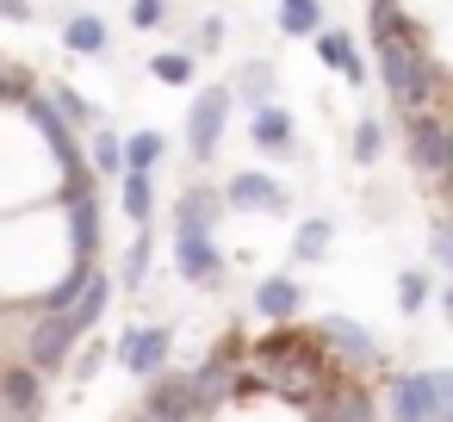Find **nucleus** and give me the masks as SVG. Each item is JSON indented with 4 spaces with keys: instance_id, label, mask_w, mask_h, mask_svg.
I'll return each instance as SVG.
<instances>
[{
    "instance_id": "423d86ee",
    "label": "nucleus",
    "mask_w": 453,
    "mask_h": 422,
    "mask_svg": "<svg viewBox=\"0 0 453 422\" xmlns=\"http://www.w3.org/2000/svg\"><path fill=\"white\" fill-rule=\"evenodd\" d=\"M174 267L187 286H218L224 280V255L211 242V230H174Z\"/></svg>"
},
{
    "instance_id": "c9c22d12",
    "label": "nucleus",
    "mask_w": 453,
    "mask_h": 422,
    "mask_svg": "<svg viewBox=\"0 0 453 422\" xmlns=\"http://www.w3.org/2000/svg\"><path fill=\"white\" fill-rule=\"evenodd\" d=\"M94 372H100V348H94V354H81V360H75V379H94Z\"/></svg>"
},
{
    "instance_id": "dca6fc26",
    "label": "nucleus",
    "mask_w": 453,
    "mask_h": 422,
    "mask_svg": "<svg viewBox=\"0 0 453 422\" xmlns=\"http://www.w3.org/2000/svg\"><path fill=\"white\" fill-rule=\"evenodd\" d=\"M0 397H7L13 416H32V422H38V410H44V372H32V366H0Z\"/></svg>"
},
{
    "instance_id": "7c9ffc66",
    "label": "nucleus",
    "mask_w": 453,
    "mask_h": 422,
    "mask_svg": "<svg viewBox=\"0 0 453 422\" xmlns=\"http://www.w3.org/2000/svg\"><path fill=\"white\" fill-rule=\"evenodd\" d=\"M317 422H372V403H366V397H360V391H354V397H342V403H335V410H323V416H317Z\"/></svg>"
},
{
    "instance_id": "9b49d317",
    "label": "nucleus",
    "mask_w": 453,
    "mask_h": 422,
    "mask_svg": "<svg viewBox=\"0 0 453 422\" xmlns=\"http://www.w3.org/2000/svg\"><path fill=\"white\" fill-rule=\"evenodd\" d=\"M187 385H193V397H199V410H211V403H224L230 391H236V341H224L199 372H187Z\"/></svg>"
},
{
    "instance_id": "9d476101",
    "label": "nucleus",
    "mask_w": 453,
    "mask_h": 422,
    "mask_svg": "<svg viewBox=\"0 0 453 422\" xmlns=\"http://www.w3.org/2000/svg\"><path fill=\"white\" fill-rule=\"evenodd\" d=\"M249 143L261 150V156H292L298 150V131H292V112L273 100V106H255L249 112Z\"/></svg>"
},
{
    "instance_id": "f03ea898",
    "label": "nucleus",
    "mask_w": 453,
    "mask_h": 422,
    "mask_svg": "<svg viewBox=\"0 0 453 422\" xmlns=\"http://www.w3.org/2000/svg\"><path fill=\"white\" fill-rule=\"evenodd\" d=\"M391 422H453V372L422 366L391 379Z\"/></svg>"
},
{
    "instance_id": "bb28decb",
    "label": "nucleus",
    "mask_w": 453,
    "mask_h": 422,
    "mask_svg": "<svg viewBox=\"0 0 453 422\" xmlns=\"http://www.w3.org/2000/svg\"><path fill=\"white\" fill-rule=\"evenodd\" d=\"M348 150H354V162H360V168H366V162H379V156H385V125H379L372 112H360V119H354Z\"/></svg>"
},
{
    "instance_id": "39448f33",
    "label": "nucleus",
    "mask_w": 453,
    "mask_h": 422,
    "mask_svg": "<svg viewBox=\"0 0 453 422\" xmlns=\"http://www.w3.org/2000/svg\"><path fill=\"white\" fill-rule=\"evenodd\" d=\"M218 199H224V211H267V218H280V211L292 205V193H286L273 174H261V168H242V174H230Z\"/></svg>"
},
{
    "instance_id": "473e14b6",
    "label": "nucleus",
    "mask_w": 453,
    "mask_h": 422,
    "mask_svg": "<svg viewBox=\"0 0 453 422\" xmlns=\"http://www.w3.org/2000/svg\"><path fill=\"white\" fill-rule=\"evenodd\" d=\"M218 44H224V19H199V26H193V44H187V50H193V57H199V50L211 57Z\"/></svg>"
},
{
    "instance_id": "b1692460",
    "label": "nucleus",
    "mask_w": 453,
    "mask_h": 422,
    "mask_svg": "<svg viewBox=\"0 0 453 422\" xmlns=\"http://www.w3.org/2000/svg\"><path fill=\"white\" fill-rule=\"evenodd\" d=\"M329 19H323V0H280V32L286 38H317Z\"/></svg>"
},
{
    "instance_id": "1a4fd4ad",
    "label": "nucleus",
    "mask_w": 453,
    "mask_h": 422,
    "mask_svg": "<svg viewBox=\"0 0 453 422\" xmlns=\"http://www.w3.org/2000/svg\"><path fill=\"white\" fill-rule=\"evenodd\" d=\"M143 416H156V422H187V416H199V397H193V385H187L180 372H150Z\"/></svg>"
},
{
    "instance_id": "393cba45",
    "label": "nucleus",
    "mask_w": 453,
    "mask_h": 422,
    "mask_svg": "<svg viewBox=\"0 0 453 422\" xmlns=\"http://www.w3.org/2000/svg\"><path fill=\"white\" fill-rule=\"evenodd\" d=\"M81 156H88V168H94V174H106V180H119V174H125V156H119V131H106V125H94V143H88Z\"/></svg>"
},
{
    "instance_id": "5701e85b",
    "label": "nucleus",
    "mask_w": 453,
    "mask_h": 422,
    "mask_svg": "<svg viewBox=\"0 0 453 422\" xmlns=\"http://www.w3.org/2000/svg\"><path fill=\"white\" fill-rule=\"evenodd\" d=\"M150 75H156L162 88H193V81H199V57H193V50H156V57H150Z\"/></svg>"
},
{
    "instance_id": "f704fd0d",
    "label": "nucleus",
    "mask_w": 453,
    "mask_h": 422,
    "mask_svg": "<svg viewBox=\"0 0 453 422\" xmlns=\"http://www.w3.org/2000/svg\"><path fill=\"white\" fill-rule=\"evenodd\" d=\"M0 19H13V26H32V19H38V7H32V0H0Z\"/></svg>"
},
{
    "instance_id": "4468645a",
    "label": "nucleus",
    "mask_w": 453,
    "mask_h": 422,
    "mask_svg": "<svg viewBox=\"0 0 453 422\" xmlns=\"http://www.w3.org/2000/svg\"><path fill=\"white\" fill-rule=\"evenodd\" d=\"M63 50H75V57H88V63H106V57H112L106 19H100V13H69V19H63Z\"/></svg>"
},
{
    "instance_id": "c85d7f7f",
    "label": "nucleus",
    "mask_w": 453,
    "mask_h": 422,
    "mask_svg": "<svg viewBox=\"0 0 453 422\" xmlns=\"http://www.w3.org/2000/svg\"><path fill=\"white\" fill-rule=\"evenodd\" d=\"M150 255H156V249H150V230H137V242L125 249V267H119V286H131V292H137V286L150 280Z\"/></svg>"
},
{
    "instance_id": "a211bd4d",
    "label": "nucleus",
    "mask_w": 453,
    "mask_h": 422,
    "mask_svg": "<svg viewBox=\"0 0 453 422\" xmlns=\"http://www.w3.org/2000/svg\"><path fill=\"white\" fill-rule=\"evenodd\" d=\"M323 341H335L348 360H360V366H372L379 360V335L372 329H360V323H348V317H323V329H317Z\"/></svg>"
},
{
    "instance_id": "412c9836",
    "label": "nucleus",
    "mask_w": 453,
    "mask_h": 422,
    "mask_svg": "<svg viewBox=\"0 0 453 422\" xmlns=\"http://www.w3.org/2000/svg\"><path fill=\"white\" fill-rule=\"evenodd\" d=\"M63 218H69L75 261H94V249H100V205L94 199H75V205H63Z\"/></svg>"
},
{
    "instance_id": "4be33fe9",
    "label": "nucleus",
    "mask_w": 453,
    "mask_h": 422,
    "mask_svg": "<svg viewBox=\"0 0 453 422\" xmlns=\"http://www.w3.org/2000/svg\"><path fill=\"white\" fill-rule=\"evenodd\" d=\"M44 100H50V112L75 131V125H100V106L81 94V88H69V81H57V88H44Z\"/></svg>"
},
{
    "instance_id": "72a5a7b5",
    "label": "nucleus",
    "mask_w": 453,
    "mask_h": 422,
    "mask_svg": "<svg viewBox=\"0 0 453 422\" xmlns=\"http://www.w3.org/2000/svg\"><path fill=\"white\" fill-rule=\"evenodd\" d=\"M428 261H434V267H453V236H447V224H434V236H428Z\"/></svg>"
},
{
    "instance_id": "cd10ccee",
    "label": "nucleus",
    "mask_w": 453,
    "mask_h": 422,
    "mask_svg": "<svg viewBox=\"0 0 453 422\" xmlns=\"http://www.w3.org/2000/svg\"><path fill=\"white\" fill-rule=\"evenodd\" d=\"M428 298H434L428 273H422V267H403V273H397V311H403V317H416Z\"/></svg>"
},
{
    "instance_id": "f257e3e1",
    "label": "nucleus",
    "mask_w": 453,
    "mask_h": 422,
    "mask_svg": "<svg viewBox=\"0 0 453 422\" xmlns=\"http://www.w3.org/2000/svg\"><path fill=\"white\" fill-rule=\"evenodd\" d=\"M372 50H379V81H385V94H391L397 112H441V63L422 50L416 32L385 38Z\"/></svg>"
},
{
    "instance_id": "a878e982",
    "label": "nucleus",
    "mask_w": 453,
    "mask_h": 422,
    "mask_svg": "<svg viewBox=\"0 0 453 422\" xmlns=\"http://www.w3.org/2000/svg\"><path fill=\"white\" fill-rule=\"evenodd\" d=\"M329 242H335V224H329V218H304L298 236H292V255H298V261H323Z\"/></svg>"
},
{
    "instance_id": "2f4dec72",
    "label": "nucleus",
    "mask_w": 453,
    "mask_h": 422,
    "mask_svg": "<svg viewBox=\"0 0 453 422\" xmlns=\"http://www.w3.org/2000/svg\"><path fill=\"white\" fill-rule=\"evenodd\" d=\"M131 26H137V32L168 26V0H131Z\"/></svg>"
},
{
    "instance_id": "6e6552de",
    "label": "nucleus",
    "mask_w": 453,
    "mask_h": 422,
    "mask_svg": "<svg viewBox=\"0 0 453 422\" xmlns=\"http://www.w3.org/2000/svg\"><path fill=\"white\" fill-rule=\"evenodd\" d=\"M69 348H75V329H69L63 317L38 311V323H32V341H26V366H32V372H57V366L69 360Z\"/></svg>"
},
{
    "instance_id": "0eeeda50",
    "label": "nucleus",
    "mask_w": 453,
    "mask_h": 422,
    "mask_svg": "<svg viewBox=\"0 0 453 422\" xmlns=\"http://www.w3.org/2000/svg\"><path fill=\"white\" fill-rule=\"evenodd\" d=\"M168 348H174V335H168L162 323H137V329L119 335V366L137 372V379H150V372L168 366Z\"/></svg>"
},
{
    "instance_id": "aec40b11",
    "label": "nucleus",
    "mask_w": 453,
    "mask_h": 422,
    "mask_svg": "<svg viewBox=\"0 0 453 422\" xmlns=\"http://www.w3.org/2000/svg\"><path fill=\"white\" fill-rule=\"evenodd\" d=\"M119 205H125V218L137 230H150V218H156V174H119Z\"/></svg>"
},
{
    "instance_id": "ddd939ff",
    "label": "nucleus",
    "mask_w": 453,
    "mask_h": 422,
    "mask_svg": "<svg viewBox=\"0 0 453 422\" xmlns=\"http://www.w3.org/2000/svg\"><path fill=\"white\" fill-rule=\"evenodd\" d=\"M106 304H112V280H106L100 267H88V280H81V292H75V304L63 311V323L75 329V341H81V335H88V329H94V323L106 317Z\"/></svg>"
},
{
    "instance_id": "2eb2a0df",
    "label": "nucleus",
    "mask_w": 453,
    "mask_h": 422,
    "mask_svg": "<svg viewBox=\"0 0 453 422\" xmlns=\"http://www.w3.org/2000/svg\"><path fill=\"white\" fill-rule=\"evenodd\" d=\"M273 94H280V69L267 63V57H249L242 69H236V81H230V100L236 106H273Z\"/></svg>"
},
{
    "instance_id": "c756f323",
    "label": "nucleus",
    "mask_w": 453,
    "mask_h": 422,
    "mask_svg": "<svg viewBox=\"0 0 453 422\" xmlns=\"http://www.w3.org/2000/svg\"><path fill=\"white\" fill-rule=\"evenodd\" d=\"M26 94H38V81H32L19 63H0V106H19Z\"/></svg>"
},
{
    "instance_id": "6ab92c4d",
    "label": "nucleus",
    "mask_w": 453,
    "mask_h": 422,
    "mask_svg": "<svg viewBox=\"0 0 453 422\" xmlns=\"http://www.w3.org/2000/svg\"><path fill=\"white\" fill-rule=\"evenodd\" d=\"M119 156H125V174H156L162 156H168V137L162 131H131V137H119Z\"/></svg>"
},
{
    "instance_id": "f8f14e48",
    "label": "nucleus",
    "mask_w": 453,
    "mask_h": 422,
    "mask_svg": "<svg viewBox=\"0 0 453 422\" xmlns=\"http://www.w3.org/2000/svg\"><path fill=\"white\" fill-rule=\"evenodd\" d=\"M255 311H261L267 323H292V317L304 311V286H298L292 273H267V280H255Z\"/></svg>"
},
{
    "instance_id": "4c0bfd02",
    "label": "nucleus",
    "mask_w": 453,
    "mask_h": 422,
    "mask_svg": "<svg viewBox=\"0 0 453 422\" xmlns=\"http://www.w3.org/2000/svg\"><path fill=\"white\" fill-rule=\"evenodd\" d=\"M13 422H32V416H13Z\"/></svg>"
},
{
    "instance_id": "f3484780",
    "label": "nucleus",
    "mask_w": 453,
    "mask_h": 422,
    "mask_svg": "<svg viewBox=\"0 0 453 422\" xmlns=\"http://www.w3.org/2000/svg\"><path fill=\"white\" fill-rule=\"evenodd\" d=\"M317 57H323L348 88H360V81H366V63L354 57V38H348L342 26H323V32H317Z\"/></svg>"
},
{
    "instance_id": "20e7f679",
    "label": "nucleus",
    "mask_w": 453,
    "mask_h": 422,
    "mask_svg": "<svg viewBox=\"0 0 453 422\" xmlns=\"http://www.w3.org/2000/svg\"><path fill=\"white\" fill-rule=\"evenodd\" d=\"M230 88H205L193 106H187V156L193 162H211L218 143H224V125H230Z\"/></svg>"
},
{
    "instance_id": "e433bc0d",
    "label": "nucleus",
    "mask_w": 453,
    "mask_h": 422,
    "mask_svg": "<svg viewBox=\"0 0 453 422\" xmlns=\"http://www.w3.org/2000/svg\"><path fill=\"white\" fill-rule=\"evenodd\" d=\"M131 422H156V416H131Z\"/></svg>"
},
{
    "instance_id": "7ed1b4c3",
    "label": "nucleus",
    "mask_w": 453,
    "mask_h": 422,
    "mask_svg": "<svg viewBox=\"0 0 453 422\" xmlns=\"http://www.w3.org/2000/svg\"><path fill=\"white\" fill-rule=\"evenodd\" d=\"M403 156H410V168H422L428 180H441L447 162H453V131H447V119H441V112H403Z\"/></svg>"
}]
</instances>
